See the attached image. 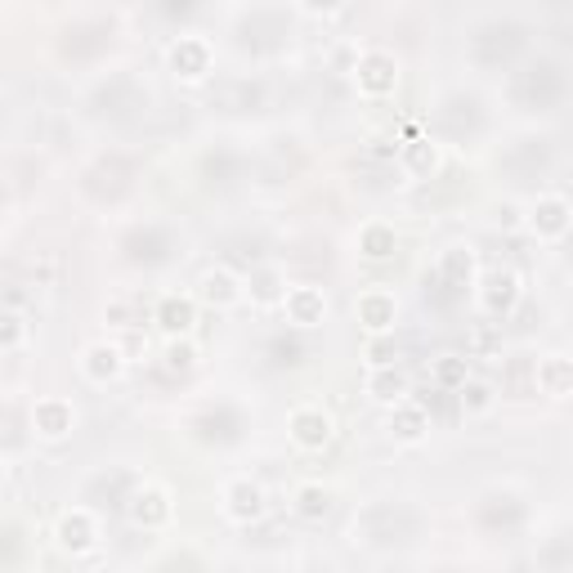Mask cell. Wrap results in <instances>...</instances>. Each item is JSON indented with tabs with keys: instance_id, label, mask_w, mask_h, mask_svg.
<instances>
[{
	"instance_id": "cell-41",
	"label": "cell",
	"mask_w": 573,
	"mask_h": 573,
	"mask_svg": "<svg viewBox=\"0 0 573 573\" xmlns=\"http://www.w3.org/2000/svg\"><path fill=\"white\" fill-rule=\"evenodd\" d=\"M170 368L189 372V368H193V346H170Z\"/></svg>"
},
{
	"instance_id": "cell-6",
	"label": "cell",
	"mask_w": 573,
	"mask_h": 573,
	"mask_svg": "<svg viewBox=\"0 0 573 573\" xmlns=\"http://www.w3.org/2000/svg\"><path fill=\"white\" fill-rule=\"evenodd\" d=\"M488 131V108L475 90H448L435 103V135L448 144H475Z\"/></svg>"
},
{
	"instance_id": "cell-1",
	"label": "cell",
	"mask_w": 573,
	"mask_h": 573,
	"mask_svg": "<svg viewBox=\"0 0 573 573\" xmlns=\"http://www.w3.org/2000/svg\"><path fill=\"white\" fill-rule=\"evenodd\" d=\"M569 72L551 59V54H538V59H529L525 68L510 72V103L520 112H538V117H547V112H560V103L569 99Z\"/></svg>"
},
{
	"instance_id": "cell-20",
	"label": "cell",
	"mask_w": 573,
	"mask_h": 573,
	"mask_svg": "<svg viewBox=\"0 0 573 573\" xmlns=\"http://www.w3.org/2000/svg\"><path fill=\"white\" fill-rule=\"evenodd\" d=\"M292 435H296L301 448H323V443L332 439V417L318 413V408H301V413L292 417Z\"/></svg>"
},
{
	"instance_id": "cell-18",
	"label": "cell",
	"mask_w": 573,
	"mask_h": 573,
	"mask_svg": "<svg viewBox=\"0 0 573 573\" xmlns=\"http://www.w3.org/2000/svg\"><path fill=\"white\" fill-rule=\"evenodd\" d=\"M170 68H176V77H189V81L206 77L211 72V45L198 41V36H180V45L170 49Z\"/></svg>"
},
{
	"instance_id": "cell-17",
	"label": "cell",
	"mask_w": 573,
	"mask_h": 573,
	"mask_svg": "<svg viewBox=\"0 0 573 573\" xmlns=\"http://www.w3.org/2000/svg\"><path fill=\"white\" fill-rule=\"evenodd\" d=\"M32 426H36V435H45V439H64V435L77 426V413H72L68 398H36Z\"/></svg>"
},
{
	"instance_id": "cell-14",
	"label": "cell",
	"mask_w": 573,
	"mask_h": 573,
	"mask_svg": "<svg viewBox=\"0 0 573 573\" xmlns=\"http://www.w3.org/2000/svg\"><path fill=\"white\" fill-rule=\"evenodd\" d=\"M135 475L131 471H99L90 484H86V502L90 506H99V510H122L126 502H135Z\"/></svg>"
},
{
	"instance_id": "cell-35",
	"label": "cell",
	"mask_w": 573,
	"mask_h": 573,
	"mask_svg": "<svg viewBox=\"0 0 573 573\" xmlns=\"http://www.w3.org/2000/svg\"><path fill=\"white\" fill-rule=\"evenodd\" d=\"M153 14L161 23H193L202 14V0H153Z\"/></svg>"
},
{
	"instance_id": "cell-30",
	"label": "cell",
	"mask_w": 573,
	"mask_h": 573,
	"mask_svg": "<svg viewBox=\"0 0 573 573\" xmlns=\"http://www.w3.org/2000/svg\"><path fill=\"white\" fill-rule=\"evenodd\" d=\"M86 372H90V381H112L122 372V350L117 346H94L86 355Z\"/></svg>"
},
{
	"instance_id": "cell-27",
	"label": "cell",
	"mask_w": 573,
	"mask_h": 573,
	"mask_svg": "<svg viewBox=\"0 0 573 573\" xmlns=\"http://www.w3.org/2000/svg\"><path fill=\"white\" fill-rule=\"evenodd\" d=\"M260 510H265V493H260L251 480H243V484L228 488V515H234V520H256Z\"/></svg>"
},
{
	"instance_id": "cell-43",
	"label": "cell",
	"mask_w": 573,
	"mask_h": 573,
	"mask_svg": "<svg viewBox=\"0 0 573 573\" xmlns=\"http://www.w3.org/2000/svg\"><path fill=\"white\" fill-rule=\"evenodd\" d=\"M564 256H569V265H573V224H569V234H564Z\"/></svg>"
},
{
	"instance_id": "cell-4",
	"label": "cell",
	"mask_w": 573,
	"mask_h": 573,
	"mask_svg": "<svg viewBox=\"0 0 573 573\" xmlns=\"http://www.w3.org/2000/svg\"><path fill=\"white\" fill-rule=\"evenodd\" d=\"M417 510L404 502H372L355 515V542L363 547H404L417 538Z\"/></svg>"
},
{
	"instance_id": "cell-9",
	"label": "cell",
	"mask_w": 573,
	"mask_h": 573,
	"mask_svg": "<svg viewBox=\"0 0 573 573\" xmlns=\"http://www.w3.org/2000/svg\"><path fill=\"white\" fill-rule=\"evenodd\" d=\"M529 520V506L515 488H488L480 502H475V525L488 533V538H510Z\"/></svg>"
},
{
	"instance_id": "cell-10",
	"label": "cell",
	"mask_w": 573,
	"mask_h": 573,
	"mask_svg": "<svg viewBox=\"0 0 573 573\" xmlns=\"http://www.w3.org/2000/svg\"><path fill=\"white\" fill-rule=\"evenodd\" d=\"M551 161H555V153H551V144L538 139V135L515 139V144L502 153V170H506L510 184H542V180L551 176Z\"/></svg>"
},
{
	"instance_id": "cell-36",
	"label": "cell",
	"mask_w": 573,
	"mask_h": 573,
	"mask_svg": "<svg viewBox=\"0 0 573 573\" xmlns=\"http://www.w3.org/2000/svg\"><path fill=\"white\" fill-rule=\"evenodd\" d=\"M296 510L305 515V520H323V515L332 510V497L323 488H301L296 493Z\"/></svg>"
},
{
	"instance_id": "cell-19",
	"label": "cell",
	"mask_w": 573,
	"mask_h": 573,
	"mask_svg": "<svg viewBox=\"0 0 573 573\" xmlns=\"http://www.w3.org/2000/svg\"><path fill=\"white\" fill-rule=\"evenodd\" d=\"M515 296H520V282H515L510 269H493V273L484 278V310H488L493 318H497V314H510Z\"/></svg>"
},
{
	"instance_id": "cell-28",
	"label": "cell",
	"mask_w": 573,
	"mask_h": 573,
	"mask_svg": "<svg viewBox=\"0 0 573 573\" xmlns=\"http://www.w3.org/2000/svg\"><path fill=\"white\" fill-rule=\"evenodd\" d=\"M538 385H542V394H569L573 390V363L569 359H542L538 363Z\"/></svg>"
},
{
	"instance_id": "cell-22",
	"label": "cell",
	"mask_w": 573,
	"mask_h": 573,
	"mask_svg": "<svg viewBox=\"0 0 573 573\" xmlns=\"http://www.w3.org/2000/svg\"><path fill=\"white\" fill-rule=\"evenodd\" d=\"M359 318L372 332H390V323H394V296L381 292V286H372V292L359 296Z\"/></svg>"
},
{
	"instance_id": "cell-12",
	"label": "cell",
	"mask_w": 573,
	"mask_h": 573,
	"mask_svg": "<svg viewBox=\"0 0 573 573\" xmlns=\"http://www.w3.org/2000/svg\"><path fill=\"white\" fill-rule=\"evenodd\" d=\"M193 435L211 448H234L247 439V413L238 404H228V398H220V404H211L193 417Z\"/></svg>"
},
{
	"instance_id": "cell-32",
	"label": "cell",
	"mask_w": 573,
	"mask_h": 573,
	"mask_svg": "<svg viewBox=\"0 0 573 573\" xmlns=\"http://www.w3.org/2000/svg\"><path fill=\"white\" fill-rule=\"evenodd\" d=\"M170 515V502H166V493H157V488H144V493H135V520L139 525H161Z\"/></svg>"
},
{
	"instance_id": "cell-13",
	"label": "cell",
	"mask_w": 573,
	"mask_h": 573,
	"mask_svg": "<svg viewBox=\"0 0 573 573\" xmlns=\"http://www.w3.org/2000/svg\"><path fill=\"white\" fill-rule=\"evenodd\" d=\"M135 189V161L131 157H122V153H108V157H99L90 170H86V193L94 198V202H122L126 193Z\"/></svg>"
},
{
	"instance_id": "cell-33",
	"label": "cell",
	"mask_w": 573,
	"mask_h": 573,
	"mask_svg": "<svg viewBox=\"0 0 573 573\" xmlns=\"http://www.w3.org/2000/svg\"><path fill=\"white\" fill-rule=\"evenodd\" d=\"M157 323H161L166 332H189V327H193V305L180 301V296H166L161 310H157Z\"/></svg>"
},
{
	"instance_id": "cell-31",
	"label": "cell",
	"mask_w": 573,
	"mask_h": 573,
	"mask_svg": "<svg viewBox=\"0 0 573 573\" xmlns=\"http://www.w3.org/2000/svg\"><path fill=\"white\" fill-rule=\"evenodd\" d=\"M202 296L215 301V305H228V301H238V278L228 273V269H211L202 278Z\"/></svg>"
},
{
	"instance_id": "cell-11",
	"label": "cell",
	"mask_w": 573,
	"mask_h": 573,
	"mask_svg": "<svg viewBox=\"0 0 573 573\" xmlns=\"http://www.w3.org/2000/svg\"><path fill=\"white\" fill-rule=\"evenodd\" d=\"M117 41V27L103 23V19H86V23H72L64 36H59V59L64 64H94L112 49Z\"/></svg>"
},
{
	"instance_id": "cell-39",
	"label": "cell",
	"mask_w": 573,
	"mask_h": 573,
	"mask_svg": "<svg viewBox=\"0 0 573 573\" xmlns=\"http://www.w3.org/2000/svg\"><path fill=\"white\" fill-rule=\"evenodd\" d=\"M256 94H260V90H256L251 81H238V86H228V90H224V103H228V108H251Z\"/></svg>"
},
{
	"instance_id": "cell-40",
	"label": "cell",
	"mask_w": 573,
	"mask_h": 573,
	"mask_svg": "<svg viewBox=\"0 0 573 573\" xmlns=\"http://www.w3.org/2000/svg\"><path fill=\"white\" fill-rule=\"evenodd\" d=\"M413 166H417V170H435V144H430V139H422V144L413 148Z\"/></svg>"
},
{
	"instance_id": "cell-2",
	"label": "cell",
	"mask_w": 573,
	"mask_h": 573,
	"mask_svg": "<svg viewBox=\"0 0 573 573\" xmlns=\"http://www.w3.org/2000/svg\"><path fill=\"white\" fill-rule=\"evenodd\" d=\"M471 64L480 72H506L515 68V59L529 49V32L525 23H515V19H488L471 32Z\"/></svg>"
},
{
	"instance_id": "cell-7",
	"label": "cell",
	"mask_w": 573,
	"mask_h": 573,
	"mask_svg": "<svg viewBox=\"0 0 573 573\" xmlns=\"http://www.w3.org/2000/svg\"><path fill=\"white\" fill-rule=\"evenodd\" d=\"M144 108H148V90H139V81L126 77V72L99 81L94 94H90V112L99 122H131Z\"/></svg>"
},
{
	"instance_id": "cell-5",
	"label": "cell",
	"mask_w": 573,
	"mask_h": 573,
	"mask_svg": "<svg viewBox=\"0 0 573 573\" xmlns=\"http://www.w3.org/2000/svg\"><path fill=\"white\" fill-rule=\"evenodd\" d=\"M475 286V256L467 251V247H448L439 260H435V269L426 273V305L430 310H439V314H448V310H457L467 301V292Z\"/></svg>"
},
{
	"instance_id": "cell-16",
	"label": "cell",
	"mask_w": 573,
	"mask_h": 573,
	"mask_svg": "<svg viewBox=\"0 0 573 573\" xmlns=\"http://www.w3.org/2000/svg\"><path fill=\"white\" fill-rule=\"evenodd\" d=\"M282 310H286V323L301 327V332H310V327H318V323H323L327 301H323L318 286H292V292L282 296Z\"/></svg>"
},
{
	"instance_id": "cell-38",
	"label": "cell",
	"mask_w": 573,
	"mask_h": 573,
	"mask_svg": "<svg viewBox=\"0 0 573 573\" xmlns=\"http://www.w3.org/2000/svg\"><path fill=\"white\" fill-rule=\"evenodd\" d=\"M278 282H282V278H278L273 269H256V273H251V286H256V301H282L286 292H282Z\"/></svg>"
},
{
	"instance_id": "cell-15",
	"label": "cell",
	"mask_w": 573,
	"mask_h": 573,
	"mask_svg": "<svg viewBox=\"0 0 573 573\" xmlns=\"http://www.w3.org/2000/svg\"><path fill=\"white\" fill-rule=\"evenodd\" d=\"M243 170H247V157L234 153V148H224V144H215V148L202 153V180L211 189H234L243 180Z\"/></svg>"
},
{
	"instance_id": "cell-26",
	"label": "cell",
	"mask_w": 573,
	"mask_h": 573,
	"mask_svg": "<svg viewBox=\"0 0 573 573\" xmlns=\"http://www.w3.org/2000/svg\"><path fill=\"white\" fill-rule=\"evenodd\" d=\"M390 426H394L398 439H422L430 430V413L422 404H408V398H404V404H394V422Z\"/></svg>"
},
{
	"instance_id": "cell-24",
	"label": "cell",
	"mask_w": 573,
	"mask_h": 573,
	"mask_svg": "<svg viewBox=\"0 0 573 573\" xmlns=\"http://www.w3.org/2000/svg\"><path fill=\"white\" fill-rule=\"evenodd\" d=\"M368 394L381 398V404H404V398H408V377L385 363L381 372L368 377Z\"/></svg>"
},
{
	"instance_id": "cell-42",
	"label": "cell",
	"mask_w": 573,
	"mask_h": 573,
	"mask_svg": "<svg viewBox=\"0 0 573 573\" xmlns=\"http://www.w3.org/2000/svg\"><path fill=\"white\" fill-rule=\"evenodd\" d=\"M305 5H310V10H336L340 0H305Z\"/></svg>"
},
{
	"instance_id": "cell-3",
	"label": "cell",
	"mask_w": 573,
	"mask_h": 573,
	"mask_svg": "<svg viewBox=\"0 0 573 573\" xmlns=\"http://www.w3.org/2000/svg\"><path fill=\"white\" fill-rule=\"evenodd\" d=\"M117 251H122L126 265L153 273V269L176 265V260L184 256V243H180V234H176V228H170L166 220H139V224H131L126 234H122Z\"/></svg>"
},
{
	"instance_id": "cell-8",
	"label": "cell",
	"mask_w": 573,
	"mask_h": 573,
	"mask_svg": "<svg viewBox=\"0 0 573 573\" xmlns=\"http://www.w3.org/2000/svg\"><path fill=\"white\" fill-rule=\"evenodd\" d=\"M292 41V14L278 5H256L243 23H238V45L251 54H273Z\"/></svg>"
},
{
	"instance_id": "cell-37",
	"label": "cell",
	"mask_w": 573,
	"mask_h": 573,
	"mask_svg": "<svg viewBox=\"0 0 573 573\" xmlns=\"http://www.w3.org/2000/svg\"><path fill=\"white\" fill-rule=\"evenodd\" d=\"M542 564H551V569H569L573 564V529L569 533H560V538H551V547L538 555Z\"/></svg>"
},
{
	"instance_id": "cell-29",
	"label": "cell",
	"mask_w": 573,
	"mask_h": 573,
	"mask_svg": "<svg viewBox=\"0 0 573 573\" xmlns=\"http://www.w3.org/2000/svg\"><path fill=\"white\" fill-rule=\"evenodd\" d=\"M59 533H64V547L86 551V547L94 542V515H90V510H72V515H64Z\"/></svg>"
},
{
	"instance_id": "cell-21",
	"label": "cell",
	"mask_w": 573,
	"mask_h": 573,
	"mask_svg": "<svg viewBox=\"0 0 573 573\" xmlns=\"http://www.w3.org/2000/svg\"><path fill=\"white\" fill-rule=\"evenodd\" d=\"M265 355H269L273 368H296V363H305L310 346L301 340V327H292V332H278V336L269 340V346H265Z\"/></svg>"
},
{
	"instance_id": "cell-23",
	"label": "cell",
	"mask_w": 573,
	"mask_h": 573,
	"mask_svg": "<svg viewBox=\"0 0 573 573\" xmlns=\"http://www.w3.org/2000/svg\"><path fill=\"white\" fill-rule=\"evenodd\" d=\"M394 59L390 54H368V59L359 64V86L368 90V94H385V90H394Z\"/></svg>"
},
{
	"instance_id": "cell-25",
	"label": "cell",
	"mask_w": 573,
	"mask_h": 573,
	"mask_svg": "<svg viewBox=\"0 0 573 573\" xmlns=\"http://www.w3.org/2000/svg\"><path fill=\"white\" fill-rule=\"evenodd\" d=\"M569 224H573V215H569V202H560V198H547V202H538V211H533V228H538V234L555 238V234H569Z\"/></svg>"
},
{
	"instance_id": "cell-34",
	"label": "cell",
	"mask_w": 573,
	"mask_h": 573,
	"mask_svg": "<svg viewBox=\"0 0 573 573\" xmlns=\"http://www.w3.org/2000/svg\"><path fill=\"white\" fill-rule=\"evenodd\" d=\"M359 247H363L368 260H385V256H394V228H385V224H368V228H363V238H359Z\"/></svg>"
}]
</instances>
